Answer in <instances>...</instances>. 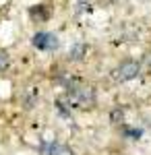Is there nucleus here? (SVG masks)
<instances>
[{"instance_id": "2", "label": "nucleus", "mask_w": 151, "mask_h": 155, "mask_svg": "<svg viewBox=\"0 0 151 155\" xmlns=\"http://www.w3.org/2000/svg\"><path fill=\"white\" fill-rule=\"evenodd\" d=\"M139 72H141V64L137 60H124L112 71V79L116 83H126V81H133Z\"/></svg>"}, {"instance_id": "1", "label": "nucleus", "mask_w": 151, "mask_h": 155, "mask_svg": "<svg viewBox=\"0 0 151 155\" xmlns=\"http://www.w3.org/2000/svg\"><path fill=\"white\" fill-rule=\"evenodd\" d=\"M66 89H69L66 97H69V101L72 106H91L93 101H95V93H93L91 87H85V85L72 87V85H69Z\"/></svg>"}, {"instance_id": "3", "label": "nucleus", "mask_w": 151, "mask_h": 155, "mask_svg": "<svg viewBox=\"0 0 151 155\" xmlns=\"http://www.w3.org/2000/svg\"><path fill=\"white\" fill-rule=\"evenodd\" d=\"M31 44H33L37 50H42V52H56L60 46L58 37L54 35V33H50V31H39V33H35L33 39H31Z\"/></svg>"}, {"instance_id": "4", "label": "nucleus", "mask_w": 151, "mask_h": 155, "mask_svg": "<svg viewBox=\"0 0 151 155\" xmlns=\"http://www.w3.org/2000/svg\"><path fill=\"white\" fill-rule=\"evenodd\" d=\"M44 155H72V151L60 143H50L44 147Z\"/></svg>"}, {"instance_id": "5", "label": "nucleus", "mask_w": 151, "mask_h": 155, "mask_svg": "<svg viewBox=\"0 0 151 155\" xmlns=\"http://www.w3.org/2000/svg\"><path fill=\"white\" fill-rule=\"evenodd\" d=\"M6 66H8V56L4 52H0V71H4Z\"/></svg>"}]
</instances>
